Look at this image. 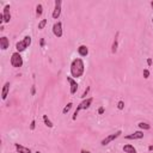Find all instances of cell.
<instances>
[{
    "label": "cell",
    "mask_w": 153,
    "mask_h": 153,
    "mask_svg": "<svg viewBox=\"0 0 153 153\" xmlns=\"http://www.w3.org/2000/svg\"><path fill=\"white\" fill-rule=\"evenodd\" d=\"M85 72V65L80 57H76L71 63V75L72 78H80Z\"/></svg>",
    "instance_id": "cell-1"
},
{
    "label": "cell",
    "mask_w": 153,
    "mask_h": 153,
    "mask_svg": "<svg viewBox=\"0 0 153 153\" xmlns=\"http://www.w3.org/2000/svg\"><path fill=\"white\" fill-rule=\"evenodd\" d=\"M92 101H93V98H92V97L84 99V101H83V102L80 103L78 107H76L75 111H74V115H73V117H72V120H73V121H74V120H76V116H78V114H79L80 110H86V109L90 108V105L92 104Z\"/></svg>",
    "instance_id": "cell-2"
},
{
    "label": "cell",
    "mask_w": 153,
    "mask_h": 153,
    "mask_svg": "<svg viewBox=\"0 0 153 153\" xmlns=\"http://www.w3.org/2000/svg\"><path fill=\"white\" fill-rule=\"evenodd\" d=\"M30 44H31V37L25 36L22 41L17 42V44H16V49H17L18 53H22V51L26 50V48H29V45Z\"/></svg>",
    "instance_id": "cell-3"
},
{
    "label": "cell",
    "mask_w": 153,
    "mask_h": 153,
    "mask_svg": "<svg viewBox=\"0 0 153 153\" xmlns=\"http://www.w3.org/2000/svg\"><path fill=\"white\" fill-rule=\"evenodd\" d=\"M10 62H11V66L14 68H19L23 66V57L20 55V53L16 51L13 54L11 55V60H10Z\"/></svg>",
    "instance_id": "cell-4"
},
{
    "label": "cell",
    "mask_w": 153,
    "mask_h": 153,
    "mask_svg": "<svg viewBox=\"0 0 153 153\" xmlns=\"http://www.w3.org/2000/svg\"><path fill=\"white\" fill-rule=\"evenodd\" d=\"M121 134H122V132H121V131H117L116 133L111 134V135H108V136H107V138H105V139H103L101 144H102L103 146H107V145H109L111 141H114V140H115V139H117V138H119V136L121 135Z\"/></svg>",
    "instance_id": "cell-5"
},
{
    "label": "cell",
    "mask_w": 153,
    "mask_h": 153,
    "mask_svg": "<svg viewBox=\"0 0 153 153\" xmlns=\"http://www.w3.org/2000/svg\"><path fill=\"white\" fill-rule=\"evenodd\" d=\"M53 34L56 37H62V23L61 22H56L53 25Z\"/></svg>",
    "instance_id": "cell-6"
},
{
    "label": "cell",
    "mask_w": 153,
    "mask_h": 153,
    "mask_svg": "<svg viewBox=\"0 0 153 153\" xmlns=\"http://www.w3.org/2000/svg\"><path fill=\"white\" fill-rule=\"evenodd\" d=\"M61 5H62L61 0H55V9L53 11V18L54 19H57L61 14Z\"/></svg>",
    "instance_id": "cell-7"
},
{
    "label": "cell",
    "mask_w": 153,
    "mask_h": 153,
    "mask_svg": "<svg viewBox=\"0 0 153 153\" xmlns=\"http://www.w3.org/2000/svg\"><path fill=\"white\" fill-rule=\"evenodd\" d=\"M144 138V132L142 131H138V132H134L133 134H129V135L126 136L127 140H140Z\"/></svg>",
    "instance_id": "cell-8"
},
{
    "label": "cell",
    "mask_w": 153,
    "mask_h": 153,
    "mask_svg": "<svg viewBox=\"0 0 153 153\" xmlns=\"http://www.w3.org/2000/svg\"><path fill=\"white\" fill-rule=\"evenodd\" d=\"M67 80H68V83H69V85H71V90H69L71 91V93L75 95L76 91H78V83H76L72 76H67Z\"/></svg>",
    "instance_id": "cell-9"
},
{
    "label": "cell",
    "mask_w": 153,
    "mask_h": 153,
    "mask_svg": "<svg viewBox=\"0 0 153 153\" xmlns=\"http://www.w3.org/2000/svg\"><path fill=\"white\" fill-rule=\"evenodd\" d=\"M3 17H4V23H10L11 20V13H10V5H5L3 11Z\"/></svg>",
    "instance_id": "cell-10"
},
{
    "label": "cell",
    "mask_w": 153,
    "mask_h": 153,
    "mask_svg": "<svg viewBox=\"0 0 153 153\" xmlns=\"http://www.w3.org/2000/svg\"><path fill=\"white\" fill-rule=\"evenodd\" d=\"M10 47V41L7 37L3 36V37H0V48L3 49V50H6V49Z\"/></svg>",
    "instance_id": "cell-11"
},
{
    "label": "cell",
    "mask_w": 153,
    "mask_h": 153,
    "mask_svg": "<svg viewBox=\"0 0 153 153\" xmlns=\"http://www.w3.org/2000/svg\"><path fill=\"white\" fill-rule=\"evenodd\" d=\"M78 54H79L80 56H83V57L87 56L89 55V48L86 47V45H84V44L79 45V48H78Z\"/></svg>",
    "instance_id": "cell-12"
},
{
    "label": "cell",
    "mask_w": 153,
    "mask_h": 153,
    "mask_svg": "<svg viewBox=\"0 0 153 153\" xmlns=\"http://www.w3.org/2000/svg\"><path fill=\"white\" fill-rule=\"evenodd\" d=\"M9 91H10V83H5V85L3 86V91H1V98L5 101L7 98V95H9Z\"/></svg>",
    "instance_id": "cell-13"
},
{
    "label": "cell",
    "mask_w": 153,
    "mask_h": 153,
    "mask_svg": "<svg viewBox=\"0 0 153 153\" xmlns=\"http://www.w3.org/2000/svg\"><path fill=\"white\" fill-rule=\"evenodd\" d=\"M14 147H16L18 153H31V150H30V148L24 147V146H22V145H19V144H14Z\"/></svg>",
    "instance_id": "cell-14"
},
{
    "label": "cell",
    "mask_w": 153,
    "mask_h": 153,
    "mask_svg": "<svg viewBox=\"0 0 153 153\" xmlns=\"http://www.w3.org/2000/svg\"><path fill=\"white\" fill-rule=\"evenodd\" d=\"M123 152L125 153H136V148L134 147L133 145L127 144L123 146Z\"/></svg>",
    "instance_id": "cell-15"
},
{
    "label": "cell",
    "mask_w": 153,
    "mask_h": 153,
    "mask_svg": "<svg viewBox=\"0 0 153 153\" xmlns=\"http://www.w3.org/2000/svg\"><path fill=\"white\" fill-rule=\"evenodd\" d=\"M119 32H116V36H115V40L113 42V47H111V51H113V54H115L117 51V47H119Z\"/></svg>",
    "instance_id": "cell-16"
},
{
    "label": "cell",
    "mask_w": 153,
    "mask_h": 153,
    "mask_svg": "<svg viewBox=\"0 0 153 153\" xmlns=\"http://www.w3.org/2000/svg\"><path fill=\"white\" fill-rule=\"evenodd\" d=\"M138 127H139L141 131H148V129H151V126L148 125V123H146V122H140V123H138Z\"/></svg>",
    "instance_id": "cell-17"
},
{
    "label": "cell",
    "mask_w": 153,
    "mask_h": 153,
    "mask_svg": "<svg viewBox=\"0 0 153 153\" xmlns=\"http://www.w3.org/2000/svg\"><path fill=\"white\" fill-rule=\"evenodd\" d=\"M43 122H44V125L47 126L48 128H53V127H54L53 122H51L50 120L48 119V116H47V115H43Z\"/></svg>",
    "instance_id": "cell-18"
},
{
    "label": "cell",
    "mask_w": 153,
    "mask_h": 153,
    "mask_svg": "<svg viewBox=\"0 0 153 153\" xmlns=\"http://www.w3.org/2000/svg\"><path fill=\"white\" fill-rule=\"evenodd\" d=\"M43 13V6L41 5V4H38V5L36 6V16L37 17H41Z\"/></svg>",
    "instance_id": "cell-19"
},
{
    "label": "cell",
    "mask_w": 153,
    "mask_h": 153,
    "mask_svg": "<svg viewBox=\"0 0 153 153\" xmlns=\"http://www.w3.org/2000/svg\"><path fill=\"white\" fill-rule=\"evenodd\" d=\"M72 107H73V104H72V103L69 102V103H68V104L65 107V108H63V110H62V114H63V115H66V114H68V111H69V110H71V109H72Z\"/></svg>",
    "instance_id": "cell-20"
},
{
    "label": "cell",
    "mask_w": 153,
    "mask_h": 153,
    "mask_svg": "<svg viewBox=\"0 0 153 153\" xmlns=\"http://www.w3.org/2000/svg\"><path fill=\"white\" fill-rule=\"evenodd\" d=\"M45 25H47V19H42L40 23H38V29L42 30V29H44Z\"/></svg>",
    "instance_id": "cell-21"
},
{
    "label": "cell",
    "mask_w": 153,
    "mask_h": 153,
    "mask_svg": "<svg viewBox=\"0 0 153 153\" xmlns=\"http://www.w3.org/2000/svg\"><path fill=\"white\" fill-rule=\"evenodd\" d=\"M117 108H119V110H123V109H125V102H123V101H120V102L117 103Z\"/></svg>",
    "instance_id": "cell-22"
},
{
    "label": "cell",
    "mask_w": 153,
    "mask_h": 153,
    "mask_svg": "<svg viewBox=\"0 0 153 153\" xmlns=\"http://www.w3.org/2000/svg\"><path fill=\"white\" fill-rule=\"evenodd\" d=\"M89 91H90V86H87V87L85 89V91L83 92V95L80 97H81V98H86V96H87V93H89Z\"/></svg>",
    "instance_id": "cell-23"
},
{
    "label": "cell",
    "mask_w": 153,
    "mask_h": 153,
    "mask_svg": "<svg viewBox=\"0 0 153 153\" xmlns=\"http://www.w3.org/2000/svg\"><path fill=\"white\" fill-rule=\"evenodd\" d=\"M148 76H150V71H148V69H144V78L147 79Z\"/></svg>",
    "instance_id": "cell-24"
},
{
    "label": "cell",
    "mask_w": 153,
    "mask_h": 153,
    "mask_svg": "<svg viewBox=\"0 0 153 153\" xmlns=\"http://www.w3.org/2000/svg\"><path fill=\"white\" fill-rule=\"evenodd\" d=\"M35 126H36V121H35V120H32L31 125H30V129H31V131H34V129H35Z\"/></svg>",
    "instance_id": "cell-25"
},
{
    "label": "cell",
    "mask_w": 153,
    "mask_h": 153,
    "mask_svg": "<svg viewBox=\"0 0 153 153\" xmlns=\"http://www.w3.org/2000/svg\"><path fill=\"white\" fill-rule=\"evenodd\" d=\"M35 93H36V89H35V85H32L31 86V95L35 96Z\"/></svg>",
    "instance_id": "cell-26"
},
{
    "label": "cell",
    "mask_w": 153,
    "mask_h": 153,
    "mask_svg": "<svg viewBox=\"0 0 153 153\" xmlns=\"http://www.w3.org/2000/svg\"><path fill=\"white\" fill-rule=\"evenodd\" d=\"M98 114H99V115H102V114H104V108H103V107H101V108L98 109Z\"/></svg>",
    "instance_id": "cell-27"
},
{
    "label": "cell",
    "mask_w": 153,
    "mask_h": 153,
    "mask_svg": "<svg viewBox=\"0 0 153 153\" xmlns=\"http://www.w3.org/2000/svg\"><path fill=\"white\" fill-rule=\"evenodd\" d=\"M146 62H147V65H148V66H152V59H151V57H148Z\"/></svg>",
    "instance_id": "cell-28"
},
{
    "label": "cell",
    "mask_w": 153,
    "mask_h": 153,
    "mask_svg": "<svg viewBox=\"0 0 153 153\" xmlns=\"http://www.w3.org/2000/svg\"><path fill=\"white\" fill-rule=\"evenodd\" d=\"M44 43H45V41H44V38H41V42H40V44H41V47H44Z\"/></svg>",
    "instance_id": "cell-29"
},
{
    "label": "cell",
    "mask_w": 153,
    "mask_h": 153,
    "mask_svg": "<svg viewBox=\"0 0 153 153\" xmlns=\"http://www.w3.org/2000/svg\"><path fill=\"white\" fill-rule=\"evenodd\" d=\"M81 153H91V152H90V151H85V150H83V151H81Z\"/></svg>",
    "instance_id": "cell-30"
},
{
    "label": "cell",
    "mask_w": 153,
    "mask_h": 153,
    "mask_svg": "<svg viewBox=\"0 0 153 153\" xmlns=\"http://www.w3.org/2000/svg\"><path fill=\"white\" fill-rule=\"evenodd\" d=\"M148 151H153V146H150V147H148Z\"/></svg>",
    "instance_id": "cell-31"
},
{
    "label": "cell",
    "mask_w": 153,
    "mask_h": 153,
    "mask_svg": "<svg viewBox=\"0 0 153 153\" xmlns=\"http://www.w3.org/2000/svg\"><path fill=\"white\" fill-rule=\"evenodd\" d=\"M151 6H152V7H153V0H152V1H151Z\"/></svg>",
    "instance_id": "cell-32"
},
{
    "label": "cell",
    "mask_w": 153,
    "mask_h": 153,
    "mask_svg": "<svg viewBox=\"0 0 153 153\" xmlns=\"http://www.w3.org/2000/svg\"><path fill=\"white\" fill-rule=\"evenodd\" d=\"M35 153H42V152H40V151H37V152H35Z\"/></svg>",
    "instance_id": "cell-33"
},
{
    "label": "cell",
    "mask_w": 153,
    "mask_h": 153,
    "mask_svg": "<svg viewBox=\"0 0 153 153\" xmlns=\"http://www.w3.org/2000/svg\"><path fill=\"white\" fill-rule=\"evenodd\" d=\"M152 23H153V18H152Z\"/></svg>",
    "instance_id": "cell-34"
}]
</instances>
